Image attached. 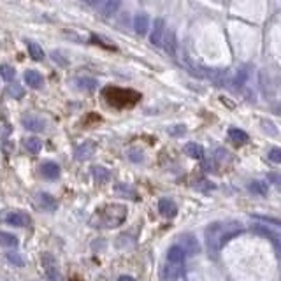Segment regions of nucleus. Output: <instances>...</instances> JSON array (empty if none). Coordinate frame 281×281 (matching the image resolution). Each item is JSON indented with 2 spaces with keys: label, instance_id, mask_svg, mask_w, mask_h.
Instances as JSON below:
<instances>
[{
  "label": "nucleus",
  "instance_id": "1",
  "mask_svg": "<svg viewBox=\"0 0 281 281\" xmlns=\"http://www.w3.org/2000/svg\"><path fill=\"white\" fill-rule=\"evenodd\" d=\"M243 232V225L237 222H215L206 227V246L211 257L227 243L228 239L235 237Z\"/></svg>",
  "mask_w": 281,
  "mask_h": 281
},
{
  "label": "nucleus",
  "instance_id": "2",
  "mask_svg": "<svg viewBox=\"0 0 281 281\" xmlns=\"http://www.w3.org/2000/svg\"><path fill=\"white\" fill-rule=\"evenodd\" d=\"M127 220V206L123 204H109L97 211L92 224L99 228H116Z\"/></svg>",
  "mask_w": 281,
  "mask_h": 281
},
{
  "label": "nucleus",
  "instance_id": "3",
  "mask_svg": "<svg viewBox=\"0 0 281 281\" xmlns=\"http://www.w3.org/2000/svg\"><path fill=\"white\" fill-rule=\"evenodd\" d=\"M41 262H43L44 267V276H46L48 281H63V276L60 273L56 266V260L51 253H44L43 258H41Z\"/></svg>",
  "mask_w": 281,
  "mask_h": 281
},
{
  "label": "nucleus",
  "instance_id": "4",
  "mask_svg": "<svg viewBox=\"0 0 281 281\" xmlns=\"http://www.w3.org/2000/svg\"><path fill=\"white\" fill-rule=\"evenodd\" d=\"M251 232L257 235H262V237H267L273 243L274 250H276V255L278 257H281V237L276 234V232H273L269 227H264V225H251Z\"/></svg>",
  "mask_w": 281,
  "mask_h": 281
},
{
  "label": "nucleus",
  "instance_id": "5",
  "mask_svg": "<svg viewBox=\"0 0 281 281\" xmlns=\"http://www.w3.org/2000/svg\"><path fill=\"white\" fill-rule=\"evenodd\" d=\"M34 202H35V206H37L39 209H43V211H48V213L56 211V208H58L56 199H55V197L51 195V193H46V192L35 193Z\"/></svg>",
  "mask_w": 281,
  "mask_h": 281
},
{
  "label": "nucleus",
  "instance_id": "6",
  "mask_svg": "<svg viewBox=\"0 0 281 281\" xmlns=\"http://www.w3.org/2000/svg\"><path fill=\"white\" fill-rule=\"evenodd\" d=\"M5 224L11 225V227H19V228H25L32 224V218L23 211H11L5 215Z\"/></svg>",
  "mask_w": 281,
  "mask_h": 281
},
{
  "label": "nucleus",
  "instance_id": "7",
  "mask_svg": "<svg viewBox=\"0 0 281 281\" xmlns=\"http://www.w3.org/2000/svg\"><path fill=\"white\" fill-rule=\"evenodd\" d=\"M166 21H164L162 18H157L153 21V30H151L150 34V43L153 44V46H162L164 44V39H166Z\"/></svg>",
  "mask_w": 281,
  "mask_h": 281
},
{
  "label": "nucleus",
  "instance_id": "8",
  "mask_svg": "<svg viewBox=\"0 0 281 281\" xmlns=\"http://www.w3.org/2000/svg\"><path fill=\"white\" fill-rule=\"evenodd\" d=\"M183 274H185V267H183V264H170V262H167L166 266L162 267V276L166 278V280H169V281L181 280Z\"/></svg>",
  "mask_w": 281,
  "mask_h": 281
},
{
  "label": "nucleus",
  "instance_id": "9",
  "mask_svg": "<svg viewBox=\"0 0 281 281\" xmlns=\"http://www.w3.org/2000/svg\"><path fill=\"white\" fill-rule=\"evenodd\" d=\"M21 125H23L27 130H32V132H43L46 130V121L43 118H39V116H34V114H27L21 118Z\"/></svg>",
  "mask_w": 281,
  "mask_h": 281
},
{
  "label": "nucleus",
  "instance_id": "10",
  "mask_svg": "<svg viewBox=\"0 0 281 281\" xmlns=\"http://www.w3.org/2000/svg\"><path fill=\"white\" fill-rule=\"evenodd\" d=\"M204 77H209L218 86H224L228 81V74L224 69H204Z\"/></svg>",
  "mask_w": 281,
  "mask_h": 281
},
{
  "label": "nucleus",
  "instance_id": "11",
  "mask_svg": "<svg viewBox=\"0 0 281 281\" xmlns=\"http://www.w3.org/2000/svg\"><path fill=\"white\" fill-rule=\"evenodd\" d=\"M158 211H160L162 216H166V218H174L177 213V206L170 199H160L158 200Z\"/></svg>",
  "mask_w": 281,
  "mask_h": 281
},
{
  "label": "nucleus",
  "instance_id": "12",
  "mask_svg": "<svg viewBox=\"0 0 281 281\" xmlns=\"http://www.w3.org/2000/svg\"><path fill=\"white\" fill-rule=\"evenodd\" d=\"M181 239H183L181 248L185 250L186 255H197L200 251L199 241H197V237L193 234H185V235H181Z\"/></svg>",
  "mask_w": 281,
  "mask_h": 281
},
{
  "label": "nucleus",
  "instance_id": "13",
  "mask_svg": "<svg viewBox=\"0 0 281 281\" xmlns=\"http://www.w3.org/2000/svg\"><path fill=\"white\" fill-rule=\"evenodd\" d=\"M25 83H27L30 88L39 90L41 86L44 85V77H43V74H41V72L30 69V70H27V72H25Z\"/></svg>",
  "mask_w": 281,
  "mask_h": 281
},
{
  "label": "nucleus",
  "instance_id": "14",
  "mask_svg": "<svg viewBox=\"0 0 281 281\" xmlns=\"http://www.w3.org/2000/svg\"><path fill=\"white\" fill-rule=\"evenodd\" d=\"M185 257H186L185 250H183L179 244H174V246H170L169 250H167V262L170 264H183Z\"/></svg>",
  "mask_w": 281,
  "mask_h": 281
},
{
  "label": "nucleus",
  "instance_id": "15",
  "mask_svg": "<svg viewBox=\"0 0 281 281\" xmlns=\"http://www.w3.org/2000/svg\"><path fill=\"white\" fill-rule=\"evenodd\" d=\"M41 172L46 179L53 181V179H58L60 177V166L55 162H44L43 167H41Z\"/></svg>",
  "mask_w": 281,
  "mask_h": 281
},
{
  "label": "nucleus",
  "instance_id": "16",
  "mask_svg": "<svg viewBox=\"0 0 281 281\" xmlns=\"http://www.w3.org/2000/svg\"><path fill=\"white\" fill-rule=\"evenodd\" d=\"M134 28L139 35H144L148 30H150V16L141 12L134 18Z\"/></svg>",
  "mask_w": 281,
  "mask_h": 281
},
{
  "label": "nucleus",
  "instance_id": "17",
  "mask_svg": "<svg viewBox=\"0 0 281 281\" xmlns=\"http://www.w3.org/2000/svg\"><path fill=\"white\" fill-rule=\"evenodd\" d=\"M93 153H95V144L93 143H83L76 148L74 157H76L77 160H86V158H90Z\"/></svg>",
  "mask_w": 281,
  "mask_h": 281
},
{
  "label": "nucleus",
  "instance_id": "18",
  "mask_svg": "<svg viewBox=\"0 0 281 281\" xmlns=\"http://www.w3.org/2000/svg\"><path fill=\"white\" fill-rule=\"evenodd\" d=\"M92 174H93V179H95L97 183H108L109 179H111V172L102 166H93Z\"/></svg>",
  "mask_w": 281,
  "mask_h": 281
},
{
  "label": "nucleus",
  "instance_id": "19",
  "mask_svg": "<svg viewBox=\"0 0 281 281\" xmlns=\"http://www.w3.org/2000/svg\"><path fill=\"white\" fill-rule=\"evenodd\" d=\"M76 86L79 90H83V92H93V90H97L99 83H97V79H93V77H77Z\"/></svg>",
  "mask_w": 281,
  "mask_h": 281
},
{
  "label": "nucleus",
  "instance_id": "20",
  "mask_svg": "<svg viewBox=\"0 0 281 281\" xmlns=\"http://www.w3.org/2000/svg\"><path fill=\"white\" fill-rule=\"evenodd\" d=\"M27 50H28V55L32 56V60H35V62H43L44 60V51L37 43L27 41Z\"/></svg>",
  "mask_w": 281,
  "mask_h": 281
},
{
  "label": "nucleus",
  "instance_id": "21",
  "mask_svg": "<svg viewBox=\"0 0 281 281\" xmlns=\"http://www.w3.org/2000/svg\"><path fill=\"white\" fill-rule=\"evenodd\" d=\"M228 137H230L235 144H244L250 141V135H248L246 132L241 130V128H235V127L228 128Z\"/></svg>",
  "mask_w": 281,
  "mask_h": 281
},
{
  "label": "nucleus",
  "instance_id": "22",
  "mask_svg": "<svg viewBox=\"0 0 281 281\" xmlns=\"http://www.w3.org/2000/svg\"><path fill=\"white\" fill-rule=\"evenodd\" d=\"M121 5V0H106L104 7H102V16L104 18H111L112 14H116Z\"/></svg>",
  "mask_w": 281,
  "mask_h": 281
},
{
  "label": "nucleus",
  "instance_id": "23",
  "mask_svg": "<svg viewBox=\"0 0 281 281\" xmlns=\"http://www.w3.org/2000/svg\"><path fill=\"white\" fill-rule=\"evenodd\" d=\"M185 153L188 155L190 158L200 160V158L204 157V148L200 146V144H197V143H188L185 146Z\"/></svg>",
  "mask_w": 281,
  "mask_h": 281
},
{
  "label": "nucleus",
  "instance_id": "24",
  "mask_svg": "<svg viewBox=\"0 0 281 281\" xmlns=\"http://www.w3.org/2000/svg\"><path fill=\"white\" fill-rule=\"evenodd\" d=\"M162 48L170 55V56H174V55H176V34H174V32H167L166 39H164Z\"/></svg>",
  "mask_w": 281,
  "mask_h": 281
},
{
  "label": "nucleus",
  "instance_id": "25",
  "mask_svg": "<svg viewBox=\"0 0 281 281\" xmlns=\"http://www.w3.org/2000/svg\"><path fill=\"white\" fill-rule=\"evenodd\" d=\"M25 150L32 155L39 153V151L43 150V141L39 137H28L27 141H25Z\"/></svg>",
  "mask_w": 281,
  "mask_h": 281
},
{
  "label": "nucleus",
  "instance_id": "26",
  "mask_svg": "<svg viewBox=\"0 0 281 281\" xmlns=\"http://www.w3.org/2000/svg\"><path fill=\"white\" fill-rule=\"evenodd\" d=\"M0 246L5 248H16L18 246V237L9 232H0Z\"/></svg>",
  "mask_w": 281,
  "mask_h": 281
},
{
  "label": "nucleus",
  "instance_id": "27",
  "mask_svg": "<svg viewBox=\"0 0 281 281\" xmlns=\"http://www.w3.org/2000/svg\"><path fill=\"white\" fill-rule=\"evenodd\" d=\"M248 74H250L248 67H241V69L237 70V74L234 76V79H232V85H234V86H243L244 83H246V79H248Z\"/></svg>",
  "mask_w": 281,
  "mask_h": 281
},
{
  "label": "nucleus",
  "instance_id": "28",
  "mask_svg": "<svg viewBox=\"0 0 281 281\" xmlns=\"http://www.w3.org/2000/svg\"><path fill=\"white\" fill-rule=\"evenodd\" d=\"M14 76H16L14 67L7 65V63H2V65H0V77H2V79H5V81H12Z\"/></svg>",
  "mask_w": 281,
  "mask_h": 281
},
{
  "label": "nucleus",
  "instance_id": "29",
  "mask_svg": "<svg viewBox=\"0 0 281 281\" xmlns=\"http://www.w3.org/2000/svg\"><path fill=\"white\" fill-rule=\"evenodd\" d=\"M248 188H250V192L257 193V195H266L267 190H269V188H267V185H266V183H264V181H251Z\"/></svg>",
  "mask_w": 281,
  "mask_h": 281
},
{
  "label": "nucleus",
  "instance_id": "30",
  "mask_svg": "<svg viewBox=\"0 0 281 281\" xmlns=\"http://www.w3.org/2000/svg\"><path fill=\"white\" fill-rule=\"evenodd\" d=\"M114 192H116V193H119V195L134 197V199H137V193H135L134 190H132L128 185H123V183H119V185H116V186H114Z\"/></svg>",
  "mask_w": 281,
  "mask_h": 281
},
{
  "label": "nucleus",
  "instance_id": "31",
  "mask_svg": "<svg viewBox=\"0 0 281 281\" xmlns=\"http://www.w3.org/2000/svg\"><path fill=\"white\" fill-rule=\"evenodd\" d=\"M5 258H7L9 264H12V266H16V267H23L25 264H27L25 262V258L19 253H7L5 255Z\"/></svg>",
  "mask_w": 281,
  "mask_h": 281
},
{
  "label": "nucleus",
  "instance_id": "32",
  "mask_svg": "<svg viewBox=\"0 0 281 281\" xmlns=\"http://www.w3.org/2000/svg\"><path fill=\"white\" fill-rule=\"evenodd\" d=\"M255 220H260L264 224H269L274 225V227H280L281 228V220L280 218H273V216H267V215H253Z\"/></svg>",
  "mask_w": 281,
  "mask_h": 281
},
{
  "label": "nucleus",
  "instance_id": "33",
  "mask_svg": "<svg viewBox=\"0 0 281 281\" xmlns=\"http://www.w3.org/2000/svg\"><path fill=\"white\" fill-rule=\"evenodd\" d=\"M267 179H269V183L278 190V192H281V174L280 172H269L267 174Z\"/></svg>",
  "mask_w": 281,
  "mask_h": 281
},
{
  "label": "nucleus",
  "instance_id": "34",
  "mask_svg": "<svg viewBox=\"0 0 281 281\" xmlns=\"http://www.w3.org/2000/svg\"><path fill=\"white\" fill-rule=\"evenodd\" d=\"M7 93H9V95H11V97H14V99H21L25 92H23V88H21V86L16 85V83H14V85H9Z\"/></svg>",
  "mask_w": 281,
  "mask_h": 281
},
{
  "label": "nucleus",
  "instance_id": "35",
  "mask_svg": "<svg viewBox=\"0 0 281 281\" xmlns=\"http://www.w3.org/2000/svg\"><path fill=\"white\" fill-rule=\"evenodd\" d=\"M262 128L266 130V134H271V135H278V128L273 121L269 119H262Z\"/></svg>",
  "mask_w": 281,
  "mask_h": 281
},
{
  "label": "nucleus",
  "instance_id": "36",
  "mask_svg": "<svg viewBox=\"0 0 281 281\" xmlns=\"http://www.w3.org/2000/svg\"><path fill=\"white\" fill-rule=\"evenodd\" d=\"M267 157L273 164H281V148H273Z\"/></svg>",
  "mask_w": 281,
  "mask_h": 281
},
{
  "label": "nucleus",
  "instance_id": "37",
  "mask_svg": "<svg viewBox=\"0 0 281 281\" xmlns=\"http://www.w3.org/2000/svg\"><path fill=\"white\" fill-rule=\"evenodd\" d=\"M185 132H186L185 125H176V127H170L169 128V134L170 135H176V137H177V135H183Z\"/></svg>",
  "mask_w": 281,
  "mask_h": 281
},
{
  "label": "nucleus",
  "instance_id": "38",
  "mask_svg": "<svg viewBox=\"0 0 281 281\" xmlns=\"http://www.w3.org/2000/svg\"><path fill=\"white\" fill-rule=\"evenodd\" d=\"M128 157H130L132 162H141V160H143V153H137L135 150L128 151Z\"/></svg>",
  "mask_w": 281,
  "mask_h": 281
},
{
  "label": "nucleus",
  "instance_id": "39",
  "mask_svg": "<svg viewBox=\"0 0 281 281\" xmlns=\"http://www.w3.org/2000/svg\"><path fill=\"white\" fill-rule=\"evenodd\" d=\"M85 4H88V5H92V7H95V5H99V4H102V0H85Z\"/></svg>",
  "mask_w": 281,
  "mask_h": 281
},
{
  "label": "nucleus",
  "instance_id": "40",
  "mask_svg": "<svg viewBox=\"0 0 281 281\" xmlns=\"http://www.w3.org/2000/svg\"><path fill=\"white\" fill-rule=\"evenodd\" d=\"M118 281H135V280L132 276H127V274H123V276L118 278Z\"/></svg>",
  "mask_w": 281,
  "mask_h": 281
},
{
  "label": "nucleus",
  "instance_id": "41",
  "mask_svg": "<svg viewBox=\"0 0 281 281\" xmlns=\"http://www.w3.org/2000/svg\"><path fill=\"white\" fill-rule=\"evenodd\" d=\"M177 281H183V280H177Z\"/></svg>",
  "mask_w": 281,
  "mask_h": 281
}]
</instances>
